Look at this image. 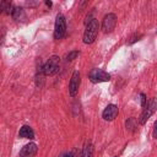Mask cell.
<instances>
[{"instance_id":"obj_12","label":"cell","mask_w":157,"mask_h":157,"mask_svg":"<svg viewBox=\"0 0 157 157\" xmlns=\"http://www.w3.org/2000/svg\"><path fill=\"white\" fill-rule=\"evenodd\" d=\"M44 72H43V66H40L37 71V75H36V82H37V86L38 87H42L43 86V82H44Z\"/></svg>"},{"instance_id":"obj_18","label":"cell","mask_w":157,"mask_h":157,"mask_svg":"<svg viewBox=\"0 0 157 157\" xmlns=\"http://www.w3.org/2000/svg\"><path fill=\"white\" fill-rule=\"evenodd\" d=\"M152 135H153V137H155V139H157V120L155 121V125H153V132H152Z\"/></svg>"},{"instance_id":"obj_4","label":"cell","mask_w":157,"mask_h":157,"mask_svg":"<svg viewBox=\"0 0 157 157\" xmlns=\"http://www.w3.org/2000/svg\"><path fill=\"white\" fill-rule=\"evenodd\" d=\"M156 109H157V98H152V99L146 104V107L144 108V110H142V113H141V115H140V118H139V123H140L141 125L146 124V121L151 118V115L156 112Z\"/></svg>"},{"instance_id":"obj_1","label":"cell","mask_w":157,"mask_h":157,"mask_svg":"<svg viewBox=\"0 0 157 157\" xmlns=\"http://www.w3.org/2000/svg\"><path fill=\"white\" fill-rule=\"evenodd\" d=\"M98 29H99L98 20L92 18V21L86 25V29L83 32V43L85 44L93 43L96 37H97V34H98Z\"/></svg>"},{"instance_id":"obj_2","label":"cell","mask_w":157,"mask_h":157,"mask_svg":"<svg viewBox=\"0 0 157 157\" xmlns=\"http://www.w3.org/2000/svg\"><path fill=\"white\" fill-rule=\"evenodd\" d=\"M59 69H60V58L58 55H52L43 65V72L45 76L55 75L59 71Z\"/></svg>"},{"instance_id":"obj_8","label":"cell","mask_w":157,"mask_h":157,"mask_svg":"<svg viewBox=\"0 0 157 157\" xmlns=\"http://www.w3.org/2000/svg\"><path fill=\"white\" fill-rule=\"evenodd\" d=\"M118 113H119L118 105H115V104H108L104 108L103 113H102V118L104 120H107V121H112V120H114L117 118Z\"/></svg>"},{"instance_id":"obj_7","label":"cell","mask_w":157,"mask_h":157,"mask_svg":"<svg viewBox=\"0 0 157 157\" xmlns=\"http://www.w3.org/2000/svg\"><path fill=\"white\" fill-rule=\"evenodd\" d=\"M115 25H117V16H115V13H108L103 18L102 29H103V32L109 33V32H112L115 28Z\"/></svg>"},{"instance_id":"obj_14","label":"cell","mask_w":157,"mask_h":157,"mask_svg":"<svg viewBox=\"0 0 157 157\" xmlns=\"http://www.w3.org/2000/svg\"><path fill=\"white\" fill-rule=\"evenodd\" d=\"M1 10H2V12L4 13H12V5H11V2L10 1H1Z\"/></svg>"},{"instance_id":"obj_20","label":"cell","mask_w":157,"mask_h":157,"mask_svg":"<svg viewBox=\"0 0 157 157\" xmlns=\"http://www.w3.org/2000/svg\"><path fill=\"white\" fill-rule=\"evenodd\" d=\"M45 5L47 6H52V1H45Z\"/></svg>"},{"instance_id":"obj_11","label":"cell","mask_w":157,"mask_h":157,"mask_svg":"<svg viewBox=\"0 0 157 157\" xmlns=\"http://www.w3.org/2000/svg\"><path fill=\"white\" fill-rule=\"evenodd\" d=\"M81 157H93V145L90 141L85 144V146L82 148Z\"/></svg>"},{"instance_id":"obj_17","label":"cell","mask_w":157,"mask_h":157,"mask_svg":"<svg viewBox=\"0 0 157 157\" xmlns=\"http://www.w3.org/2000/svg\"><path fill=\"white\" fill-rule=\"evenodd\" d=\"M140 98H141V107L145 108L146 104H147V98H146V94L145 93H141L140 94Z\"/></svg>"},{"instance_id":"obj_21","label":"cell","mask_w":157,"mask_h":157,"mask_svg":"<svg viewBox=\"0 0 157 157\" xmlns=\"http://www.w3.org/2000/svg\"><path fill=\"white\" fill-rule=\"evenodd\" d=\"M114 157H118V156H114Z\"/></svg>"},{"instance_id":"obj_9","label":"cell","mask_w":157,"mask_h":157,"mask_svg":"<svg viewBox=\"0 0 157 157\" xmlns=\"http://www.w3.org/2000/svg\"><path fill=\"white\" fill-rule=\"evenodd\" d=\"M38 147L34 142H29L25 145L20 151V157H34L37 155Z\"/></svg>"},{"instance_id":"obj_13","label":"cell","mask_w":157,"mask_h":157,"mask_svg":"<svg viewBox=\"0 0 157 157\" xmlns=\"http://www.w3.org/2000/svg\"><path fill=\"white\" fill-rule=\"evenodd\" d=\"M11 15H12V17H13L15 20H18V21L25 17V12H23V10H22L21 7H13Z\"/></svg>"},{"instance_id":"obj_3","label":"cell","mask_w":157,"mask_h":157,"mask_svg":"<svg viewBox=\"0 0 157 157\" xmlns=\"http://www.w3.org/2000/svg\"><path fill=\"white\" fill-rule=\"evenodd\" d=\"M88 78L92 83H99V82H108L110 81V74L102 69H92L88 72Z\"/></svg>"},{"instance_id":"obj_6","label":"cell","mask_w":157,"mask_h":157,"mask_svg":"<svg viewBox=\"0 0 157 157\" xmlns=\"http://www.w3.org/2000/svg\"><path fill=\"white\" fill-rule=\"evenodd\" d=\"M80 85H81V76H80V72L77 70H75L72 72V76H71L70 83H69V94L71 97H75L78 93Z\"/></svg>"},{"instance_id":"obj_16","label":"cell","mask_w":157,"mask_h":157,"mask_svg":"<svg viewBox=\"0 0 157 157\" xmlns=\"http://www.w3.org/2000/svg\"><path fill=\"white\" fill-rule=\"evenodd\" d=\"M134 123H135V119H134V118H129V119L126 120V128L132 130V129L135 128V124H134Z\"/></svg>"},{"instance_id":"obj_19","label":"cell","mask_w":157,"mask_h":157,"mask_svg":"<svg viewBox=\"0 0 157 157\" xmlns=\"http://www.w3.org/2000/svg\"><path fill=\"white\" fill-rule=\"evenodd\" d=\"M60 157H74V155L71 152H66V153H63Z\"/></svg>"},{"instance_id":"obj_5","label":"cell","mask_w":157,"mask_h":157,"mask_svg":"<svg viewBox=\"0 0 157 157\" xmlns=\"http://www.w3.org/2000/svg\"><path fill=\"white\" fill-rule=\"evenodd\" d=\"M66 34V21L63 15H58L55 18L54 25V38L55 39H63Z\"/></svg>"},{"instance_id":"obj_15","label":"cell","mask_w":157,"mask_h":157,"mask_svg":"<svg viewBox=\"0 0 157 157\" xmlns=\"http://www.w3.org/2000/svg\"><path fill=\"white\" fill-rule=\"evenodd\" d=\"M78 54H80V53H78L77 50L70 52V53H69V54L66 55V60H67V61H71V60H74V59H75V58H76V56H77Z\"/></svg>"},{"instance_id":"obj_10","label":"cell","mask_w":157,"mask_h":157,"mask_svg":"<svg viewBox=\"0 0 157 157\" xmlns=\"http://www.w3.org/2000/svg\"><path fill=\"white\" fill-rule=\"evenodd\" d=\"M18 136H20V137H23V139H29V140H32V139H34V131L32 130L31 126L23 125V126L20 129V131H18Z\"/></svg>"}]
</instances>
